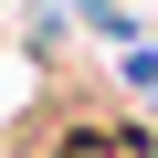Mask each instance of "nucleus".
<instances>
[{
  "label": "nucleus",
  "instance_id": "f257e3e1",
  "mask_svg": "<svg viewBox=\"0 0 158 158\" xmlns=\"http://www.w3.org/2000/svg\"><path fill=\"white\" fill-rule=\"evenodd\" d=\"M42 158H158V137H137V127H116V116H74Z\"/></svg>",
  "mask_w": 158,
  "mask_h": 158
}]
</instances>
